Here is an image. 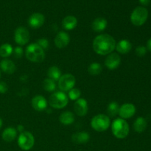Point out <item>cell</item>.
Masks as SVG:
<instances>
[{
    "mask_svg": "<svg viewBox=\"0 0 151 151\" xmlns=\"http://www.w3.org/2000/svg\"><path fill=\"white\" fill-rule=\"evenodd\" d=\"M32 107L37 111H43L47 107V101L41 95H37L32 99Z\"/></svg>",
    "mask_w": 151,
    "mask_h": 151,
    "instance_id": "obj_15",
    "label": "cell"
},
{
    "mask_svg": "<svg viewBox=\"0 0 151 151\" xmlns=\"http://www.w3.org/2000/svg\"><path fill=\"white\" fill-rule=\"evenodd\" d=\"M134 129L137 133H142L146 130L147 127V122L145 118L142 116L137 118L134 122Z\"/></svg>",
    "mask_w": 151,
    "mask_h": 151,
    "instance_id": "obj_22",
    "label": "cell"
},
{
    "mask_svg": "<svg viewBox=\"0 0 151 151\" xmlns=\"http://www.w3.org/2000/svg\"><path fill=\"white\" fill-rule=\"evenodd\" d=\"M47 75H48V78L52 79L54 81H58L60 77H61V72H60V69L58 67L53 66L49 68L48 71H47Z\"/></svg>",
    "mask_w": 151,
    "mask_h": 151,
    "instance_id": "obj_24",
    "label": "cell"
},
{
    "mask_svg": "<svg viewBox=\"0 0 151 151\" xmlns=\"http://www.w3.org/2000/svg\"><path fill=\"white\" fill-rule=\"evenodd\" d=\"M135 52L137 56H139V57H143V56L145 55L147 52V47L142 45L139 46V47H137L136 48Z\"/></svg>",
    "mask_w": 151,
    "mask_h": 151,
    "instance_id": "obj_30",
    "label": "cell"
},
{
    "mask_svg": "<svg viewBox=\"0 0 151 151\" xmlns=\"http://www.w3.org/2000/svg\"><path fill=\"white\" fill-rule=\"evenodd\" d=\"M78 24V19L74 16H67L63 19L62 22L63 27L66 30H72Z\"/></svg>",
    "mask_w": 151,
    "mask_h": 151,
    "instance_id": "obj_21",
    "label": "cell"
},
{
    "mask_svg": "<svg viewBox=\"0 0 151 151\" xmlns=\"http://www.w3.org/2000/svg\"><path fill=\"white\" fill-rule=\"evenodd\" d=\"M17 137V130L13 127H8L3 131L1 138L6 142H11L14 141Z\"/></svg>",
    "mask_w": 151,
    "mask_h": 151,
    "instance_id": "obj_18",
    "label": "cell"
},
{
    "mask_svg": "<svg viewBox=\"0 0 151 151\" xmlns=\"http://www.w3.org/2000/svg\"><path fill=\"white\" fill-rule=\"evenodd\" d=\"M147 50L151 52V38H150L147 42Z\"/></svg>",
    "mask_w": 151,
    "mask_h": 151,
    "instance_id": "obj_35",
    "label": "cell"
},
{
    "mask_svg": "<svg viewBox=\"0 0 151 151\" xmlns=\"http://www.w3.org/2000/svg\"><path fill=\"white\" fill-rule=\"evenodd\" d=\"M103 70V67H102L101 64L97 62H94V63H91L88 68V72L89 75H93V76H97V75H100Z\"/></svg>",
    "mask_w": 151,
    "mask_h": 151,
    "instance_id": "obj_27",
    "label": "cell"
},
{
    "mask_svg": "<svg viewBox=\"0 0 151 151\" xmlns=\"http://www.w3.org/2000/svg\"><path fill=\"white\" fill-rule=\"evenodd\" d=\"M2 124H3V122H2V119L0 118V129L1 128V127H2Z\"/></svg>",
    "mask_w": 151,
    "mask_h": 151,
    "instance_id": "obj_37",
    "label": "cell"
},
{
    "mask_svg": "<svg viewBox=\"0 0 151 151\" xmlns=\"http://www.w3.org/2000/svg\"><path fill=\"white\" fill-rule=\"evenodd\" d=\"M88 103L84 98H79L74 104V111L79 116H84L88 113Z\"/></svg>",
    "mask_w": 151,
    "mask_h": 151,
    "instance_id": "obj_11",
    "label": "cell"
},
{
    "mask_svg": "<svg viewBox=\"0 0 151 151\" xmlns=\"http://www.w3.org/2000/svg\"><path fill=\"white\" fill-rule=\"evenodd\" d=\"M69 102V97L63 91H56L50 95L49 103L50 106L56 109H61L66 107Z\"/></svg>",
    "mask_w": 151,
    "mask_h": 151,
    "instance_id": "obj_5",
    "label": "cell"
},
{
    "mask_svg": "<svg viewBox=\"0 0 151 151\" xmlns=\"http://www.w3.org/2000/svg\"><path fill=\"white\" fill-rule=\"evenodd\" d=\"M76 79L72 74H64L58 80V88L61 91H69L75 87Z\"/></svg>",
    "mask_w": 151,
    "mask_h": 151,
    "instance_id": "obj_8",
    "label": "cell"
},
{
    "mask_svg": "<svg viewBox=\"0 0 151 151\" xmlns=\"http://www.w3.org/2000/svg\"><path fill=\"white\" fill-rule=\"evenodd\" d=\"M59 121H60V123L64 125H72L75 121L74 114L71 111H68L63 112L59 116Z\"/></svg>",
    "mask_w": 151,
    "mask_h": 151,
    "instance_id": "obj_23",
    "label": "cell"
},
{
    "mask_svg": "<svg viewBox=\"0 0 151 151\" xmlns=\"http://www.w3.org/2000/svg\"><path fill=\"white\" fill-rule=\"evenodd\" d=\"M14 41L19 46L26 45L29 41V32L26 27H19L15 30Z\"/></svg>",
    "mask_w": 151,
    "mask_h": 151,
    "instance_id": "obj_9",
    "label": "cell"
},
{
    "mask_svg": "<svg viewBox=\"0 0 151 151\" xmlns=\"http://www.w3.org/2000/svg\"><path fill=\"white\" fill-rule=\"evenodd\" d=\"M121 63V58L117 53H111L105 60V65L110 70H114L119 67Z\"/></svg>",
    "mask_w": 151,
    "mask_h": 151,
    "instance_id": "obj_12",
    "label": "cell"
},
{
    "mask_svg": "<svg viewBox=\"0 0 151 151\" xmlns=\"http://www.w3.org/2000/svg\"><path fill=\"white\" fill-rule=\"evenodd\" d=\"M18 131H20L21 133L22 132H23V130H24V126H22V125H19V126H18Z\"/></svg>",
    "mask_w": 151,
    "mask_h": 151,
    "instance_id": "obj_36",
    "label": "cell"
},
{
    "mask_svg": "<svg viewBox=\"0 0 151 151\" xmlns=\"http://www.w3.org/2000/svg\"><path fill=\"white\" fill-rule=\"evenodd\" d=\"M132 49V44L128 40L122 39L119 41L117 44H116V48L115 50H116L118 53L122 55L128 54Z\"/></svg>",
    "mask_w": 151,
    "mask_h": 151,
    "instance_id": "obj_17",
    "label": "cell"
},
{
    "mask_svg": "<svg viewBox=\"0 0 151 151\" xmlns=\"http://www.w3.org/2000/svg\"><path fill=\"white\" fill-rule=\"evenodd\" d=\"M111 131L114 136L117 139H125L129 134V125L122 118L114 119L111 124Z\"/></svg>",
    "mask_w": 151,
    "mask_h": 151,
    "instance_id": "obj_3",
    "label": "cell"
},
{
    "mask_svg": "<svg viewBox=\"0 0 151 151\" xmlns=\"http://www.w3.org/2000/svg\"><path fill=\"white\" fill-rule=\"evenodd\" d=\"M139 1L144 6H147L150 2V0H139Z\"/></svg>",
    "mask_w": 151,
    "mask_h": 151,
    "instance_id": "obj_34",
    "label": "cell"
},
{
    "mask_svg": "<svg viewBox=\"0 0 151 151\" xmlns=\"http://www.w3.org/2000/svg\"><path fill=\"white\" fill-rule=\"evenodd\" d=\"M8 90V86L4 81H0V94H5Z\"/></svg>",
    "mask_w": 151,
    "mask_h": 151,
    "instance_id": "obj_33",
    "label": "cell"
},
{
    "mask_svg": "<svg viewBox=\"0 0 151 151\" xmlns=\"http://www.w3.org/2000/svg\"><path fill=\"white\" fill-rule=\"evenodd\" d=\"M119 106L118 103L116 102H111L109 104L107 108V113L109 115V117H114L115 116L119 114Z\"/></svg>",
    "mask_w": 151,
    "mask_h": 151,
    "instance_id": "obj_26",
    "label": "cell"
},
{
    "mask_svg": "<svg viewBox=\"0 0 151 151\" xmlns=\"http://www.w3.org/2000/svg\"><path fill=\"white\" fill-rule=\"evenodd\" d=\"M25 55L28 60L34 63H41L45 58L44 50L37 43L30 44L27 47Z\"/></svg>",
    "mask_w": 151,
    "mask_h": 151,
    "instance_id": "obj_2",
    "label": "cell"
},
{
    "mask_svg": "<svg viewBox=\"0 0 151 151\" xmlns=\"http://www.w3.org/2000/svg\"><path fill=\"white\" fill-rule=\"evenodd\" d=\"M43 88H44V90L49 91V92L54 91L56 88L55 81H52L50 78H47L43 82Z\"/></svg>",
    "mask_w": 151,
    "mask_h": 151,
    "instance_id": "obj_28",
    "label": "cell"
},
{
    "mask_svg": "<svg viewBox=\"0 0 151 151\" xmlns=\"http://www.w3.org/2000/svg\"><path fill=\"white\" fill-rule=\"evenodd\" d=\"M37 44L44 50H47L49 47V41L47 38H40L37 41Z\"/></svg>",
    "mask_w": 151,
    "mask_h": 151,
    "instance_id": "obj_31",
    "label": "cell"
},
{
    "mask_svg": "<svg viewBox=\"0 0 151 151\" xmlns=\"http://www.w3.org/2000/svg\"><path fill=\"white\" fill-rule=\"evenodd\" d=\"M45 21V18L43 14L40 13H35L29 16L28 19V24L29 27L33 29H38L43 26Z\"/></svg>",
    "mask_w": 151,
    "mask_h": 151,
    "instance_id": "obj_13",
    "label": "cell"
},
{
    "mask_svg": "<svg viewBox=\"0 0 151 151\" xmlns=\"http://www.w3.org/2000/svg\"><path fill=\"white\" fill-rule=\"evenodd\" d=\"M0 69L4 73L11 75L16 72V67L15 63L11 60L4 58L0 61Z\"/></svg>",
    "mask_w": 151,
    "mask_h": 151,
    "instance_id": "obj_16",
    "label": "cell"
},
{
    "mask_svg": "<svg viewBox=\"0 0 151 151\" xmlns=\"http://www.w3.org/2000/svg\"><path fill=\"white\" fill-rule=\"evenodd\" d=\"M116 41L109 34H101L93 41V50L97 54L106 55L113 52L116 48Z\"/></svg>",
    "mask_w": 151,
    "mask_h": 151,
    "instance_id": "obj_1",
    "label": "cell"
},
{
    "mask_svg": "<svg viewBox=\"0 0 151 151\" xmlns=\"http://www.w3.org/2000/svg\"><path fill=\"white\" fill-rule=\"evenodd\" d=\"M148 18V11L144 7H137L133 10L131 15V22L137 27L144 24Z\"/></svg>",
    "mask_w": 151,
    "mask_h": 151,
    "instance_id": "obj_6",
    "label": "cell"
},
{
    "mask_svg": "<svg viewBox=\"0 0 151 151\" xmlns=\"http://www.w3.org/2000/svg\"><path fill=\"white\" fill-rule=\"evenodd\" d=\"M108 22L106 19L103 17H98L93 21L91 24V28L94 31L97 32H103L107 27Z\"/></svg>",
    "mask_w": 151,
    "mask_h": 151,
    "instance_id": "obj_20",
    "label": "cell"
},
{
    "mask_svg": "<svg viewBox=\"0 0 151 151\" xmlns=\"http://www.w3.org/2000/svg\"><path fill=\"white\" fill-rule=\"evenodd\" d=\"M69 41H70V37L69 34L63 31L58 32L55 38V44L59 49H63L67 47L68 44H69Z\"/></svg>",
    "mask_w": 151,
    "mask_h": 151,
    "instance_id": "obj_14",
    "label": "cell"
},
{
    "mask_svg": "<svg viewBox=\"0 0 151 151\" xmlns=\"http://www.w3.org/2000/svg\"><path fill=\"white\" fill-rule=\"evenodd\" d=\"M90 139V135L88 133L84 132H77L72 134V141L75 144H85L87 143Z\"/></svg>",
    "mask_w": 151,
    "mask_h": 151,
    "instance_id": "obj_19",
    "label": "cell"
},
{
    "mask_svg": "<svg viewBox=\"0 0 151 151\" xmlns=\"http://www.w3.org/2000/svg\"><path fill=\"white\" fill-rule=\"evenodd\" d=\"M13 54L16 58H21L23 55V49H22V47H16V48L13 49Z\"/></svg>",
    "mask_w": 151,
    "mask_h": 151,
    "instance_id": "obj_32",
    "label": "cell"
},
{
    "mask_svg": "<svg viewBox=\"0 0 151 151\" xmlns=\"http://www.w3.org/2000/svg\"><path fill=\"white\" fill-rule=\"evenodd\" d=\"M1 69H0V79H1Z\"/></svg>",
    "mask_w": 151,
    "mask_h": 151,
    "instance_id": "obj_38",
    "label": "cell"
},
{
    "mask_svg": "<svg viewBox=\"0 0 151 151\" xmlns=\"http://www.w3.org/2000/svg\"><path fill=\"white\" fill-rule=\"evenodd\" d=\"M136 111H137V109H136L135 106L134 104H132V103H125V104L122 105L119 107L118 114L123 119H130L133 116H134V114H136Z\"/></svg>",
    "mask_w": 151,
    "mask_h": 151,
    "instance_id": "obj_10",
    "label": "cell"
},
{
    "mask_svg": "<svg viewBox=\"0 0 151 151\" xmlns=\"http://www.w3.org/2000/svg\"><path fill=\"white\" fill-rule=\"evenodd\" d=\"M81 91H80L78 88H73L71 90L69 91V94H68V97L71 100H78L79 98H81Z\"/></svg>",
    "mask_w": 151,
    "mask_h": 151,
    "instance_id": "obj_29",
    "label": "cell"
},
{
    "mask_svg": "<svg viewBox=\"0 0 151 151\" xmlns=\"http://www.w3.org/2000/svg\"><path fill=\"white\" fill-rule=\"evenodd\" d=\"M111 125L110 117L105 114H97L92 118L91 126L97 132H103L109 129Z\"/></svg>",
    "mask_w": 151,
    "mask_h": 151,
    "instance_id": "obj_4",
    "label": "cell"
},
{
    "mask_svg": "<svg viewBox=\"0 0 151 151\" xmlns=\"http://www.w3.org/2000/svg\"><path fill=\"white\" fill-rule=\"evenodd\" d=\"M19 147L23 150H29L35 145V138L29 131H23L18 138Z\"/></svg>",
    "mask_w": 151,
    "mask_h": 151,
    "instance_id": "obj_7",
    "label": "cell"
},
{
    "mask_svg": "<svg viewBox=\"0 0 151 151\" xmlns=\"http://www.w3.org/2000/svg\"><path fill=\"white\" fill-rule=\"evenodd\" d=\"M13 48L11 44H3L0 46V57L3 58H8L13 54Z\"/></svg>",
    "mask_w": 151,
    "mask_h": 151,
    "instance_id": "obj_25",
    "label": "cell"
}]
</instances>
